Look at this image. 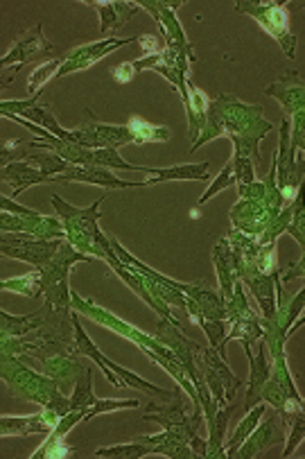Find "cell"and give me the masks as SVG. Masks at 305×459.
Returning <instances> with one entry per match:
<instances>
[{
	"instance_id": "1",
	"label": "cell",
	"mask_w": 305,
	"mask_h": 459,
	"mask_svg": "<svg viewBox=\"0 0 305 459\" xmlns=\"http://www.w3.org/2000/svg\"><path fill=\"white\" fill-rule=\"evenodd\" d=\"M272 129V123L263 118V109L258 105H244L235 95L222 93L208 107L206 127L190 150H199L217 136H229L235 147L233 154H242L254 159V163H260V141Z\"/></svg>"
},
{
	"instance_id": "2",
	"label": "cell",
	"mask_w": 305,
	"mask_h": 459,
	"mask_svg": "<svg viewBox=\"0 0 305 459\" xmlns=\"http://www.w3.org/2000/svg\"><path fill=\"white\" fill-rule=\"evenodd\" d=\"M0 374H3V383L12 389L14 396L52 410L61 419L71 412V396L61 392L57 380H52L48 374H37L30 369L23 358H16V355L0 358Z\"/></svg>"
},
{
	"instance_id": "3",
	"label": "cell",
	"mask_w": 305,
	"mask_h": 459,
	"mask_svg": "<svg viewBox=\"0 0 305 459\" xmlns=\"http://www.w3.org/2000/svg\"><path fill=\"white\" fill-rule=\"evenodd\" d=\"M104 197H107V195H102V197H100L93 206H89V209L71 206V204L64 202L59 195H52L50 197L57 218H59L61 222H64V227H66V240L71 242L75 249H80L82 254H91V256L100 258V261H109V258L113 256L111 236H107V233L98 227L100 218H102L100 206H102Z\"/></svg>"
},
{
	"instance_id": "4",
	"label": "cell",
	"mask_w": 305,
	"mask_h": 459,
	"mask_svg": "<svg viewBox=\"0 0 305 459\" xmlns=\"http://www.w3.org/2000/svg\"><path fill=\"white\" fill-rule=\"evenodd\" d=\"M276 175H278V163L276 159L272 161V170L265 177V184H267V195L263 199H240L231 209V222L238 231L247 233L251 238H260L267 231L269 224L281 215V211L285 209L287 199L283 197L281 190L276 186Z\"/></svg>"
},
{
	"instance_id": "5",
	"label": "cell",
	"mask_w": 305,
	"mask_h": 459,
	"mask_svg": "<svg viewBox=\"0 0 305 459\" xmlns=\"http://www.w3.org/2000/svg\"><path fill=\"white\" fill-rule=\"evenodd\" d=\"M235 12L258 21L260 28L272 34L290 59L296 57V37L287 28V3H235Z\"/></svg>"
},
{
	"instance_id": "6",
	"label": "cell",
	"mask_w": 305,
	"mask_h": 459,
	"mask_svg": "<svg viewBox=\"0 0 305 459\" xmlns=\"http://www.w3.org/2000/svg\"><path fill=\"white\" fill-rule=\"evenodd\" d=\"M64 242L66 240H43V238L28 236V233L0 231V251H3V256L28 263L34 270H43L57 256V251L61 249Z\"/></svg>"
},
{
	"instance_id": "7",
	"label": "cell",
	"mask_w": 305,
	"mask_h": 459,
	"mask_svg": "<svg viewBox=\"0 0 305 459\" xmlns=\"http://www.w3.org/2000/svg\"><path fill=\"white\" fill-rule=\"evenodd\" d=\"M73 143L89 150H120L134 143V136L127 125H107L91 111H84V123L73 129Z\"/></svg>"
},
{
	"instance_id": "8",
	"label": "cell",
	"mask_w": 305,
	"mask_h": 459,
	"mask_svg": "<svg viewBox=\"0 0 305 459\" xmlns=\"http://www.w3.org/2000/svg\"><path fill=\"white\" fill-rule=\"evenodd\" d=\"M141 403L136 398H125V401H116V398H98L93 394V371L91 367H86L84 371L77 378L75 387L71 394V412L82 414L84 421L98 417L104 412H118V410H125V407H138Z\"/></svg>"
},
{
	"instance_id": "9",
	"label": "cell",
	"mask_w": 305,
	"mask_h": 459,
	"mask_svg": "<svg viewBox=\"0 0 305 459\" xmlns=\"http://www.w3.org/2000/svg\"><path fill=\"white\" fill-rule=\"evenodd\" d=\"M55 46L43 37V25L37 23L34 28L25 30L19 39L14 41V46L7 50V55L0 59V71L3 75H7V71H12V77L25 66V64H37L41 59L50 57Z\"/></svg>"
},
{
	"instance_id": "10",
	"label": "cell",
	"mask_w": 305,
	"mask_h": 459,
	"mask_svg": "<svg viewBox=\"0 0 305 459\" xmlns=\"http://www.w3.org/2000/svg\"><path fill=\"white\" fill-rule=\"evenodd\" d=\"M287 441V423L285 419L281 417L278 410H274L269 405V410H265L263 419H260L258 428L247 437L240 450L235 453V457L240 459H254V457H263L267 453V448L272 446H281Z\"/></svg>"
},
{
	"instance_id": "11",
	"label": "cell",
	"mask_w": 305,
	"mask_h": 459,
	"mask_svg": "<svg viewBox=\"0 0 305 459\" xmlns=\"http://www.w3.org/2000/svg\"><path fill=\"white\" fill-rule=\"evenodd\" d=\"M138 41L136 39H116V37H107L102 39V41H95V43H86V46H80L75 48L71 55H66L64 57V64H61L59 73H57V77H66L71 75V73H77V71H84V68H91L93 64H98L100 59L107 57L109 53H113V50H118V48H125L129 46V43Z\"/></svg>"
},
{
	"instance_id": "12",
	"label": "cell",
	"mask_w": 305,
	"mask_h": 459,
	"mask_svg": "<svg viewBox=\"0 0 305 459\" xmlns=\"http://www.w3.org/2000/svg\"><path fill=\"white\" fill-rule=\"evenodd\" d=\"M52 181H59V184H91L98 186V188L104 190H125V188H141L145 186V181H129V179H120V177L113 175L111 170L107 168H82V166H68V170L64 175L55 177Z\"/></svg>"
},
{
	"instance_id": "13",
	"label": "cell",
	"mask_w": 305,
	"mask_h": 459,
	"mask_svg": "<svg viewBox=\"0 0 305 459\" xmlns=\"http://www.w3.org/2000/svg\"><path fill=\"white\" fill-rule=\"evenodd\" d=\"M247 358H249V387L244 394V412H249L251 407H256L258 403H263V389L267 385L269 374H272V358H267V342L260 340L256 344L254 351H247Z\"/></svg>"
},
{
	"instance_id": "14",
	"label": "cell",
	"mask_w": 305,
	"mask_h": 459,
	"mask_svg": "<svg viewBox=\"0 0 305 459\" xmlns=\"http://www.w3.org/2000/svg\"><path fill=\"white\" fill-rule=\"evenodd\" d=\"M61 417L52 410L41 407V412L30 414V417H3L0 419V437H30L39 435V432H52L59 426Z\"/></svg>"
},
{
	"instance_id": "15",
	"label": "cell",
	"mask_w": 305,
	"mask_h": 459,
	"mask_svg": "<svg viewBox=\"0 0 305 459\" xmlns=\"http://www.w3.org/2000/svg\"><path fill=\"white\" fill-rule=\"evenodd\" d=\"M213 263H215L217 279H220V294L224 299V303H231L235 292V285H238L240 274H238V263H235L233 247H231L229 238H222L220 242L213 249Z\"/></svg>"
},
{
	"instance_id": "16",
	"label": "cell",
	"mask_w": 305,
	"mask_h": 459,
	"mask_svg": "<svg viewBox=\"0 0 305 459\" xmlns=\"http://www.w3.org/2000/svg\"><path fill=\"white\" fill-rule=\"evenodd\" d=\"M265 93L272 95V98H276L278 102H281L287 118L294 116L296 111L305 109V82L301 80L296 71H290L283 80L269 84L267 89H265Z\"/></svg>"
},
{
	"instance_id": "17",
	"label": "cell",
	"mask_w": 305,
	"mask_h": 459,
	"mask_svg": "<svg viewBox=\"0 0 305 459\" xmlns=\"http://www.w3.org/2000/svg\"><path fill=\"white\" fill-rule=\"evenodd\" d=\"M183 98V105H186V116H188V134H190V141L193 145L197 143V138L202 136L204 127H206V120H208V102L206 93L202 89L193 84V80H186V93L181 95Z\"/></svg>"
},
{
	"instance_id": "18",
	"label": "cell",
	"mask_w": 305,
	"mask_h": 459,
	"mask_svg": "<svg viewBox=\"0 0 305 459\" xmlns=\"http://www.w3.org/2000/svg\"><path fill=\"white\" fill-rule=\"evenodd\" d=\"M86 5L95 7L100 14V32L113 34L127 23L134 14H138L141 5L138 3H116V0H86Z\"/></svg>"
},
{
	"instance_id": "19",
	"label": "cell",
	"mask_w": 305,
	"mask_h": 459,
	"mask_svg": "<svg viewBox=\"0 0 305 459\" xmlns=\"http://www.w3.org/2000/svg\"><path fill=\"white\" fill-rule=\"evenodd\" d=\"M50 317V306L43 303L41 308L30 315H10L7 310L0 313V337H23L37 331Z\"/></svg>"
},
{
	"instance_id": "20",
	"label": "cell",
	"mask_w": 305,
	"mask_h": 459,
	"mask_svg": "<svg viewBox=\"0 0 305 459\" xmlns=\"http://www.w3.org/2000/svg\"><path fill=\"white\" fill-rule=\"evenodd\" d=\"M0 177H3V184L12 186L14 195L19 197L23 190H28L30 186H39V184H48V177L39 170L37 166L28 161H12L3 166L0 170Z\"/></svg>"
},
{
	"instance_id": "21",
	"label": "cell",
	"mask_w": 305,
	"mask_h": 459,
	"mask_svg": "<svg viewBox=\"0 0 305 459\" xmlns=\"http://www.w3.org/2000/svg\"><path fill=\"white\" fill-rule=\"evenodd\" d=\"M150 179H145V186L165 184V181H204L211 179L208 175V161L188 163V166L174 168H152Z\"/></svg>"
},
{
	"instance_id": "22",
	"label": "cell",
	"mask_w": 305,
	"mask_h": 459,
	"mask_svg": "<svg viewBox=\"0 0 305 459\" xmlns=\"http://www.w3.org/2000/svg\"><path fill=\"white\" fill-rule=\"evenodd\" d=\"M235 340L244 346V351H251V346L258 344L260 340H265V326H263V315H256L254 310H249L247 315L238 319V322L231 324L229 331V342Z\"/></svg>"
},
{
	"instance_id": "23",
	"label": "cell",
	"mask_w": 305,
	"mask_h": 459,
	"mask_svg": "<svg viewBox=\"0 0 305 459\" xmlns=\"http://www.w3.org/2000/svg\"><path fill=\"white\" fill-rule=\"evenodd\" d=\"M265 410H267V403L263 401V403H258L256 407H251L249 412L244 414V419L240 421V426L235 428L233 437H231V439H226V444H224L226 457H235V453L240 450V446H242L244 441H247V437H249L251 432L258 428V423H260V419H263Z\"/></svg>"
},
{
	"instance_id": "24",
	"label": "cell",
	"mask_w": 305,
	"mask_h": 459,
	"mask_svg": "<svg viewBox=\"0 0 305 459\" xmlns=\"http://www.w3.org/2000/svg\"><path fill=\"white\" fill-rule=\"evenodd\" d=\"M150 455H161V448L154 444H145V441L134 439L132 444L111 446V448L95 450V457H109V459H143Z\"/></svg>"
},
{
	"instance_id": "25",
	"label": "cell",
	"mask_w": 305,
	"mask_h": 459,
	"mask_svg": "<svg viewBox=\"0 0 305 459\" xmlns=\"http://www.w3.org/2000/svg\"><path fill=\"white\" fill-rule=\"evenodd\" d=\"M3 292H16L23 294L28 299H39L43 297V274L41 270H32L28 274H21L16 279H5L0 283Z\"/></svg>"
},
{
	"instance_id": "26",
	"label": "cell",
	"mask_w": 305,
	"mask_h": 459,
	"mask_svg": "<svg viewBox=\"0 0 305 459\" xmlns=\"http://www.w3.org/2000/svg\"><path fill=\"white\" fill-rule=\"evenodd\" d=\"M129 132H132L134 143L143 145V143H165L172 138V132L168 127H159V125H152L147 120L132 116L127 123Z\"/></svg>"
},
{
	"instance_id": "27",
	"label": "cell",
	"mask_w": 305,
	"mask_h": 459,
	"mask_svg": "<svg viewBox=\"0 0 305 459\" xmlns=\"http://www.w3.org/2000/svg\"><path fill=\"white\" fill-rule=\"evenodd\" d=\"M287 233H290L305 251V177L299 193H296L294 197V213H292V222L290 227H287Z\"/></svg>"
},
{
	"instance_id": "28",
	"label": "cell",
	"mask_w": 305,
	"mask_h": 459,
	"mask_svg": "<svg viewBox=\"0 0 305 459\" xmlns=\"http://www.w3.org/2000/svg\"><path fill=\"white\" fill-rule=\"evenodd\" d=\"M61 64H64V57L59 59H52V62L43 64V66L34 68L32 75L28 77V91L32 95H37L39 91H43V86L48 84V82L52 80V77H57V73H59Z\"/></svg>"
},
{
	"instance_id": "29",
	"label": "cell",
	"mask_w": 305,
	"mask_h": 459,
	"mask_svg": "<svg viewBox=\"0 0 305 459\" xmlns=\"http://www.w3.org/2000/svg\"><path fill=\"white\" fill-rule=\"evenodd\" d=\"M235 184H238V181H235L233 161H229V163H226L224 168H222V172H220V175L215 177V181H213V184L208 186V190H206V193L202 195V199H199V206H202V204H206L208 199H213V197H215V195L220 193V190H224V188H231V186H235Z\"/></svg>"
},
{
	"instance_id": "30",
	"label": "cell",
	"mask_w": 305,
	"mask_h": 459,
	"mask_svg": "<svg viewBox=\"0 0 305 459\" xmlns=\"http://www.w3.org/2000/svg\"><path fill=\"white\" fill-rule=\"evenodd\" d=\"M233 172H235V181H238V186H244V184H254L256 181V168L254 163H251L249 157H242V154H233Z\"/></svg>"
},
{
	"instance_id": "31",
	"label": "cell",
	"mask_w": 305,
	"mask_h": 459,
	"mask_svg": "<svg viewBox=\"0 0 305 459\" xmlns=\"http://www.w3.org/2000/svg\"><path fill=\"white\" fill-rule=\"evenodd\" d=\"M136 75H138V71H136V66H134V62L120 64V66L111 68V77L118 82V84H127V82H132Z\"/></svg>"
},
{
	"instance_id": "32",
	"label": "cell",
	"mask_w": 305,
	"mask_h": 459,
	"mask_svg": "<svg viewBox=\"0 0 305 459\" xmlns=\"http://www.w3.org/2000/svg\"><path fill=\"white\" fill-rule=\"evenodd\" d=\"M294 279H305V254L299 263H292V265H287V270L281 274L283 283H287V281H294Z\"/></svg>"
},
{
	"instance_id": "33",
	"label": "cell",
	"mask_w": 305,
	"mask_h": 459,
	"mask_svg": "<svg viewBox=\"0 0 305 459\" xmlns=\"http://www.w3.org/2000/svg\"><path fill=\"white\" fill-rule=\"evenodd\" d=\"M301 326H305V313H303V315H301V317H299V319H296V322H294V326H292V328H290V335H294V333H296V331H299V328H301Z\"/></svg>"
},
{
	"instance_id": "34",
	"label": "cell",
	"mask_w": 305,
	"mask_h": 459,
	"mask_svg": "<svg viewBox=\"0 0 305 459\" xmlns=\"http://www.w3.org/2000/svg\"><path fill=\"white\" fill-rule=\"evenodd\" d=\"M303 407H305V398H303Z\"/></svg>"
},
{
	"instance_id": "35",
	"label": "cell",
	"mask_w": 305,
	"mask_h": 459,
	"mask_svg": "<svg viewBox=\"0 0 305 459\" xmlns=\"http://www.w3.org/2000/svg\"><path fill=\"white\" fill-rule=\"evenodd\" d=\"M303 7H305V3H303Z\"/></svg>"
}]
</instances>
